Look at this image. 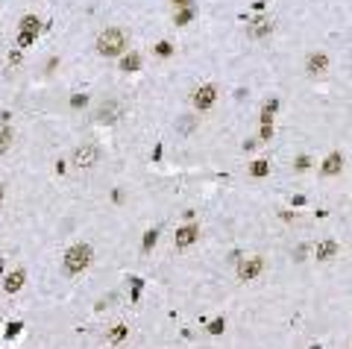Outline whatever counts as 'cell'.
I'll list each match as a JSON object with an SVG mask.
<instances>
[{"label":"cell","mask_w":352,"mask_h":349,"mask_svg":"<svg viewBox=\"0 0 352 349\" xmlns=\"http://www.w3.org/2000/svg\"><path fill=\"white\" fill-rule=\"evenodd\" d=\"M127 332H129L127 326H115L112 332H109V340H112V343H120V340L127 338Z\"/></svg>","instance_id":"obj_19"},{"label":"cell","mask_w":352,"mask_h":349,"mask_svg":"<svg viewBox=\"0 0 352 349\" xmlns=\"http://www.w3.org/2000/svg\"><path fill=\"white\" fill-rule=\"evenodd\" d=\"M273 33V23H270V18H253V21L246 23V35L249 38H264V35Z\"/></svg>","instance_id":"obj_7"},{"label":"cell","mask_w":352,"mask_h":349,"mask_svg":"<svg viewBox=\"0 0 352 349\" xmlns=\"http://www.w3.org/2000/svg\"><path fill=\"white\" fill-rule=\"evenodd\" d=\"M267 173H270V162H264V159H256V162L249 164V176H256V179H264Z\"/></svg>","instance_id":"obj_14"},{"label":"cell","mask_w":352,"mask_h":349,"mask_svg":"<svg viewBox=\"0 0 352 349\" xmlns=\"http://www.w3.org/2000/svg\"><path fill=\"white\" fill-rule=\"evenodd\" d=\"M197 241H199V226H197V223H185V226H179L176 235H173V244L179 246V250L197 244Z\"/></svg>","instance_id":"obj_5"},{"label":"cell","mask_w":352,"mask_h":349,"mask_svg":"<svg viewBox=\"0 0 352 349\" xmlns=\"http://www.w3.org/2000/svg\"><path fill=\"white\" fill-rule=\"evenodd\" d=\"M340 167H343V156H340V153H329L326 159H323V164H320V173L323 176H338Z\"/></svg>","instance_id":"obj_9"},{"label":"cell","mask_w":352,"mask_h":349,"mask_svg":"<svg viewBox=\"0 0 352 349\" xmlns=\"http://www.w3.org/2000/svg\"><path fill=\"white\" fill-rule=\"evenodd\" d=\"M85 103H88L85 94H73V97H70V106H73V109H80V106H85Z\"/></svg>","instance_id":"obj_26"},{"label":"cell","mask_w":352,"mask_h":349,"mask_svg":"<svg viewBox=\"0 0 352 349\" xmlns=\"http://www.w3.org/2000/svg\"><path fill=\"white\" fill-rule=\"evenodd\" d=\"M223 329H226V320H223V317H217V320H211V323H209V332H211V335H220Z\"/></svg>","instance_id":"obj_21"},{"label":"cell","mask_w":352,"mask_h":349,"mask_svg":"<svg viewBox=\"0 0 352 349\" xmlns=\"http://www.w3.org/2000/svg\"><path fill=\"white\" fill-rule=\"evenodd\" d=\"M9 62H12V65H18V62H21V50H12V53H9Z\"/></svg>","instance_id":"obj_28"},{"label":"cell","mask_w":352,"mask_h":349,"mask_svg":"<svg viewBox=\"0 0 352 349\" xmlns=\"http://www.w3.org/2000/svg\"><path fill=\"white\" fill-rule=\"evenodd\" d=\"M117 115H120V106H117L115 100H109V103L100 106V112H97V120H100V123H112V120H117Z\"/></svg>","instance_id":"obj_12"},{"label":"cell","mask_w":352,"mask_h":349,"mask_svg":"<svg viewBox=\"0 0 352 349\" xmlns=\"http://www.w3.org/2000/svg\"><path fill=\"white\" fill-rule=\"evenodd\" d=\"M21 329H23L21 323H9V326H6V338H9V340L18 338V335H21Z\"/></svg>","instance_id":"obj_24"},{"label":"cell","mask_w":352,"mask_h":349,"mask_svg":"<svg viewBox=\"0 0 352 349\" xmlns=\"http://www.w3.org/2000/svg\"><path fill=\"white\" fill-rule=\"evenodd\" d=\"M261 270H264V258L261 256L241 258V261H238V279L241 282H253L256 276H261Z\"/></svg>","instance_id":"obj_4"},{"label":"cell","mask_w":352,"mask_h":349,"mask_svg":"<svg viewBox=\"0 0 352 349\" xmlns=\"http://www.w3.org/2000/svg\"><path fill=\"white\" fill-rule=\"evenodd\" d=\"M35 44V33H18V47H30Z\"/></svg>","instance_id":"obj_20"},{"label":"cell","mask_w":352,"mask_h":349,"mask_svg":"<svg viewBox=\"0 0 352 349\" xmlns=\"http://www.w3.org/2000/svg\"><path fill=\"white\" fill-rule=\"evenodd\" d=\"M12 147V127L9 123H0V156Z\"/></svg>","instance_id":"obj_15"},{"label":"cell","mask_w":352,"mask_h":349,"mask_svg":"<svg viewBox=\"0 0 352 349\" xmlns=\"http://www.w3.org/2000/svg\"><path fill=\"white\" fill-rule=\"evenodd\" d=\"M21 33H41V21L35 18V15H23L21 18Z\"/></svg>","instance_id":"obj_13"},{"label":"cell","mask_w":352,"mask_h":349,"mask_svg":"<svg viewBox=\"0 0 352 349\" xmlns=\"http://www.w3.org/2000/svg\"><path fill=\"white\" fill-rule=\"evenodd\" d=\"M156 53H159V56H170V53H173V44H170V41H159V44H156Z\"/></svg>","instance_id":"obj_22"},{"label":"cell","mask_w":352,"mask_h":349,"mask_svg":"<svg viewBox=\"0 0 352 349\" xmlns=\"http://www.w3.org/2000/svg\"><path fill=\"white\" fill-rule=\"evenodd\" d=\"M311 349H320V346H311Z\"/></svg>","instance_id":"obj_32"},{"label":"cell","mask_w":352,"mask_h":349,"mask_svg":"<svg viewBox=\"0 0 352 349\" xmlns=\"http://www.w3.org/2000/svg\"><path fill=\"white\" fill-rule=\"evenodd\" d=\"M273 138V123H261V132H258V141H270Z\"/></svg>","instance_id":"obj_23"},{"label":"cell","mask_w":352,"mask_h":349,"mask_svg":"<svg viewBox=\"0 0 352 349\" xmlns=\"http://www.w3.org/2000/svg\"><path fill=\"white\" fill-rule=\"evenodd\" d=\"M326 68H329V56L326 53H308V59H305V70H308L311 77L323 73Z\"/></svg>","instance_id":"obj_8"},{"label":"cell","mask_w":352,"mask_h":349,"mask_svg":"<svg viewBox=\"0 0 352 349\" xmlns=\"http://www.w3.org/2000/svg\"><path fill=\"white\" fill-rule=\"evenodd\" d=\"M91 258H94V253H91V246L88 244H73L65 253V261H62V267H65V273H82V270H88L91 267Z\"/></svg>","instance_id":"obj_1"},{"label":"cell","mask_w":352,"mask_h":349,"mask_svg":"<svg viewBox=\"0 0 352 349\" xmlns=\"http://www.w3.org/2000/svg\"><path fill=\"white\" fill-rule=\"evenodd\" d=\"M0 203H3V188H0Z\"/></svg>","instance_id":"obj_30"},{"label":"cell","mask_w":352,"mask_h":349,"mask_svg":"<svg viewBox=\"0 0 352 349\" xmlns=\"http://www.w3.org/2000/svg\"><path fill=\"white\" fill-rule=\"evenodd\" d=\"M293 167H296V170H308V167H311V159H308V156H299V159L293 162Z\"/></svg>","instance_id":"obj_25"},{"label":"cell","mask_w":352,"mask_h":349,"mask_svg":"<svg viewBox=\"0 0 352 349\" xmlns=\"http://www.w3.org/2000/svg\"><path fill=\"white\" fill-rule=\"evenodd\" d=\"M276 109H279V100H267L261 106V112H270V115H276Z\"/></svg>","instance_id":"obj_27"},{"label":"cell","mask_w":352,"mask_h":349,"mask_svg":"<svg viewBox=\"0 0 352 349\" xmlns=\"http://www.w3.org/2000/svg\"><path fill=\"white\" fill-rule=\"evenodd\" d=\"M156 241H159V232H156V229H150V232H144V253H150L153 246H156Z\"/></svg>","instance_id":"obj_18"},{"label":"cell","mask_w":352,"mask_h":349,"mask_svg":"<svg viewBox=\"0 0 352 349\" xmlns=\"http://www.w3.org/2000/svg\"><path fill=\"white\" fill-rule=\"evenodd\" d=\"M176 6H179V9H182V6H188V0H173Z\"/></svg>","instance_id":"obj_29"},{"label":"cell","mask_w":352,"mask_h":349,"mask_svg":"<svg viewBox=\"0 0 352 349\" xmlns=\"http://www.w3.org/2000/svg\"><path fill=\"white\" fill-rule=\"evenodd\" d=\"M214 100H217V88L214 85H199L197 91H194V109H199V112H206V109H211L214 106Z\"/></svg>","instance_id":"obj_6"},{"label":"cell","mask_w":352,"mask_h":349,"mask_svg":"<svg viewBox=\"0 0 352 349\" xmlns=\"http://www.w3.org/2000/svg\"><path fill=\"white\" fill-rule=\"evenodd\" d=\"M141 59L135 56V53H129V56H123V62H120V70H127V73H132V70H138Z\"/></svg>","instance_id":"obj_16"},{"label":"cell","mask_w":352,"mask_h":349,"mask_svg":"<svg viewBox=\"0 0 352 349\" xmlns=\"http://www.w3.org/2000/svg\"><path fill=\"white\" fill-rule=\"evenodd\" d=\"M100 156H103V153H100V147H97V144H80V147H77V150H73V164H77V167H94V164L100 162Z\"/></svg>","instance_id":"obj_3"},{"label":"cell","mask_w":352,"mask_h":349,"mask_svg":"<svg viewBox=\"0 0 352 349\" xmlns=\"http://www.w3.org/2000/svg\"><path fill=\"white\" fill-rule=\"evenodd\" d=\"M191 18H194V9H191V6H182V9L176 12V23H179V27H185Z\"/></svg>","instance_id":"obj_17"},{"label":"cell","mask_w":352,"mask_h":349,"mask_svg":"<svg viewBox=\"0 0 352 349\" xmlns=\"http://www.w3.org/2000/svg\"><path fill=\"white\" fill-rule=\"evenodd\" d=\"M314 256H317V261H332V258L338 256V244L335 241H320L314 246Z\"/></svg>","instance_id":"obj_10"},{"label":"cell","mask_w":352,"mask_h":349,"mask_svg":"<svg viewBox=\"0 0 352 349\" xmlns=\"http://www.w3.org/2000/svg\"><path fill=\"white\" fill-rule=\"evenodd\" d=\"M0 273H3V264H0Z\"/></svg>","instance_id":"obj_31"},{"label":"cell","mask_w":352,"mask_h":349,"mask_svg":"<svg viewBox=\"0 0 352 349\" xmlns=\"http://www.w3.org/2000/svg\"><path fill=\"white\" fill-rule=\"evenodd\" d=\"M23 282H27V273H23V270H15V273H9V276H6V282H3V291H6V293H18L23 288Z\"/></svg>","instance_id":"obj_11"},{"label":"cell","mask_w":352,"mask_h":349,"mask_svg":"<svg viewBox=\"0 0 352 349\" xmlns=\"http://www.w3.org/2000/svg\"><path fill=\"white\" fill-rule=\"evenodd\" d=\"M127 50V33L117 30V27H109L106 33H100L97 38V53L100 56H120Z\"/></svg>","instance_id":"obj_2"}]
</instances>
